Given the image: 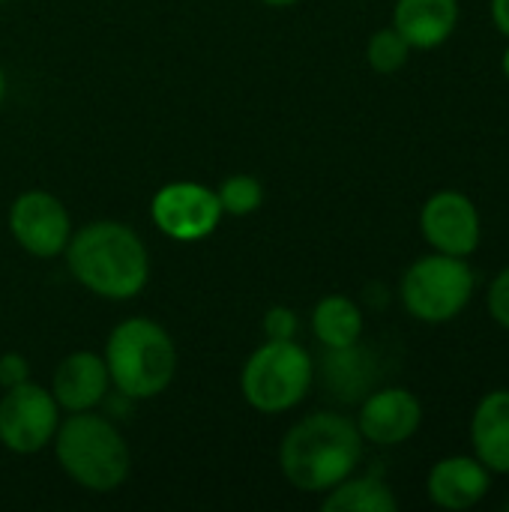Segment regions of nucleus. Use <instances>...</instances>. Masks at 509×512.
Listing matches in <instances>:
<instances>
[{
  "mask_svg": "<svg viewBox=\"0 0 509 512\" xmlns=\"http://www.w3.org/2000/svg\"><path fill=\"white\" fill-rule=\"evenodd\" d=\"M63 258L84 291L111 303L138 297L150 282V255L144 240L138 231L114 219H96L72 231Z\"/></svg>",
  "mask_w": 509,
  "mask_h": 512,
  "instance_id": "obj_1",
  "label": "nucleus"
},
{
  "mask_svg": "<svg viewBox=\"0 0 509 512\" xmlns=\"http://www.w3.org/2000/svg\"><path fill=\"white\" fill-rule=\"evenodd\" d=\"M363 435L354 420L318 411L297 420L279 444V471L303 495H324L357 471Z\"/></svg>",
  "mask_w": 509,
  "mask_h": 512,
  "instance_id": "obj_2",
  "label": "nucleus"
},
{
  "mask_svg": "<svg viewBox=\"0 0 509 512\" xmlns=\"http://www.w3.org/2000/svg\"><path fill=\"white\" fill-rule=\"evenodd\" d=\"M51 444L63 474L84 492L108 495L129 480V444L99 411H78L60 420Z\"/></svg>",
  "mask_w": 509,
  "mask_h": 512,
  "instance_id": "obj_3",
  "label": "nucleus"
},
{
  "mask_svg": "<svg viewBox=\"0 0 509 512\" xmlns=\"http://www.w3.org/2000/svg\"><path fill=\"white\" fill-rule=\"evenodd\" d=\"M105 366L111 387L132 402L162 396L177 375V345L153 318L120 321L105 342Z\"/></svg>",
  "mask_w": 509,
  "mask_h": 512,
  "instance_id": "obj_4",
  "label": "nucleus"
},
{
  "mask_svg": "<svg viewBox=\"0 0 509 512\" xmlns=\"http://www.w3.org/2000/svg\"><path fill=\"white\" fill-rule=\"evenodd\" d=\"M315 381L312 354L297 339L258 345L240 372V393L258 414H285L297 408Z\"/></svg>",
  "mask_w": 509,
  "mask_h": 512,
  "instance_id": "obj_5",
  "label": "nucleus"
},
{
  "mask_svg": "<svg viewBox=\"0 0 509 512\" xmlns=\"http://www.w3.org/2000/svg\"><path fill=\"white\" fill-rule=\"evenodd\" d=\"M474 294V270L465 258L432 252L417 258L402 276V306L423 324L453 321Z\"/></svg>",
  "mask_w": 509,
  "mask_h": 512,
  "instance_id": "obj_6",
  "label": "nucleus"
},
{
  "mask_svg": "<svg viewBox=\"0 0 509 512\" xmlns=\"http://www.w3.org/2000/svg\"><path fill=\"white\" fill-rule=\"evenodd\" d=\"M60 426V405L51 390L33 381L3 390L0 396V444L15 456H33L51 447Z\"/></svg>",
  "mask_w": 509,
  "mask_h": 512,
  "instance_id": "obj_7",
  "label": "nucleus"
},
{
  "mask_svg": "<svg viewBox=\"0 0 509 512\" xmlns=\"http://www.w3.org/2000/svg\"><path fill=\"white\" fill-rule=\"evenodd\" d=\"M222 207L216 189L195 183V180H174L165 183L150 201L153 225L177 243H198L216 234L222 222Z\"/></svg>",
  "mask_w": 509,
  "mask_h": 512,
  "instance_id": "obj_8",
  "label": "nucleus"
},
{
  "mask_svg": "<svg viewBox=\"0 0 509 512\" xmlns=\"http://www.w3.org/2000/svg\"><path fill=\"white\" fill-rule=\"evenodd\" d=\"M72 231L69 210L45 189H27L9 207V234L33 258L45 261L63 255Z\"/></svg>",
  "mask_w": 509,
  "mask_h": 512,
  "instance_id": "obj_9",
  "label": "nucleus"
},
{
  "mask_svg": "<svg viewBox=\"0 0 509 512\" xmlns=\"http://www.w3.org/2000/svg\"><path fill=\"white\" fill-rule=\"evenodd\" d=\"M420 231L435 252L468 258L477 252L483 225L474 201L465 192L441 189L420 210Z\"/></svg>",
  "mask_w": 509,
  "mask_h": 512,
  "instance_id": "obj_10",
  "label": "nucleus"
},
{
  "mask_svg": "<svg viewBox=\"0 0 509 512\" xmlns=\"http://www.w3.org/2000/svg\"><path fill=\"white\" fill-rule=\"evenodd\" d=\"M354 423L363 441L375 447H399L423 426V405L405 387H384L363 399Z\"/></svg>",
  "mask_w": 509,
  "mask_h": 512,
  "instance_id": "obj_11",
  "label": "nucleus"
},
{
  "mask_svg": "<svg viewBox=\"0 0 509 512\" xmlns=\"http://www.w3.org/2000/svg\"><path fill=\"white\" fill-rule=\"evenodd\" d=\"M111 390L105 357L96 351H72L60 360L51 378V396L66 414L96 411Z\"/></svg>",
  "mask_w": 509,
  "mask_h": 512,
  "instance_id": "obj_12",
  "label": "nucleus"
},
{
  "mask_svg": "<svg viewBox=\"0 0 509 512\" xmlns=\"http://www.w3.org/2000/svg\"><path fill=\"white\" fill-rule=\"evenodd\" d=\"M492 486V471L477 456H450L432 465L426 489L435 507L441 510H471L477 507Z\"/></svg>",
  "mask_w": 509,
  "mask_h": 512,
  "instance_id": "obj_13",
  "label": "nucleus"
},
{
  "mask_svg": "<svg viewBox=\"0 0 509 512\" xmlns=\"http://www.w3.org/2000/svg\"><path fill=\"white\" fill-rule=\"evenodd\" d=\"M459 24V0H396L393 27L411 48L432 51L444 45Z\"/></svg>",
  "mask_w": 509,
  "mask_h": 512,
  "instance_id": "obj_14",
  "label": "nucleus"
},
{
  "mask_svg": "<svg viewBox=\"0 0 509 512\" xmlns=\"http://www.w3.org/2000/svg\"><path fill=\"white\" fill-rule=\"evenodd\" d=\"M474 456L492 471L509 474V390L486 393L471 417Z\"/></svg>",
  "mask_w": 509,
  "mask_h": 512,
  "instance_id": "obj_15",
  "label": "nucleus"
},
{
  "mask_svg": "<svg viewBox=\"0 0 509 512\" xmlns=\"http://www.w3.org/2000/svg\"><path fill=\"white\" fill-rule=\"evenodd\" d=\"M312 333L327 351L351 348L363 336V309L345 294H327L312 309Z\"/></svg>",
  "mask_w": 509,
  "mask_h": 512,
  "instance_id": "obj_16",
  "label": "nucleus"
},
{
  "mask_svg": "<svg viewBox=\"0 0 509 512\" xmlns=\"http://www.w3.org/2000/svg\"><path fill=\"white\" fill-rule=\"evenodd\" d=\"M399 501L393 495V489L375 477H345L339 486H333L330 492H324L321 510L324 512H396Z\"/></svg>",
  "mask_w": 509,
  "mask_h": 512,
  "instance_id": "obj_17",
  "label": "nucleus"
},
{
  "mask_svg": "<svg viewBox=\"0 0 509 512\" xmlns=\"http://www.w3.org/2000/svg\"><path fill=\"white\" fill-rule=\"evenodd\" d=\"M366 366V354L360 351V342L351 348H339L330 351L327 357V381L336 390V396L342 393V399H357L363 396V390L372 381V372H363Z\"/></svg>",
  "mask_w": 509,
  "mask_h": 512,
  "instance_id": "obj_18",
  "label": "nucleus"
},
{
  "mask_svg": "<svg viewBox=\"0 0 509 512\" xmlns=\"http://www.w3.org/2000/svg\"><path fill=\"white\" fill-rule=\"evenodd\" d=\"M219 207L228 216H249L264 204V183L255 174H231L216 189Z\"/></svg>",
  "mask_w": 509,
  "mask_h": 512,
  "instance_id": "obj_19",
  "label": "nucleus"
},
{
  "mask_svg": "<svg viewBox=\"0 0 509 512\" xmlns=\"http://www.w3.org/2000/svg\"><path fill=\"white\" fill-rule=\"evenodd\" d=\"M408 57H411V45L405 42V36L396 27L375 30L366 42V60L381 75L399 72L408 63Z\"/></svg>",
  "mask_w": 509,
  "mask_h": 512,
  "instance_id": "obj_20",
  "label": "nucleus"
},
{
  "mask_svg": "<svg viewBox=\"0 0 509 512\" xmlns=\"http://www.w3.org/2000/svg\"><path fill=\"white\" fill-rule=\"evenodd\" d=\"M261 330H264V336L273 339V342L297 339V333H300V318H297V312L288 309V306H270V309L264 312Z\"/></svg>",
  "mask_w": 509,
  "mask_h": 512,
  "instance_id": "obj_21",
  "label": "nucleus"
},
{
  "mask_svg": "<svg viewBox=\"0 0 509 512\" xmlns=\"http://www.w3.org/2000/svg\"><path fill=\"white\" fill-rule=\"evenodd\" d=\"M489 315L495 318V324H501L504 330H509V267H504L495 282L489 285V297H486Z\"/></svg>",
  "mask_w": 509,
  "mask_h": 512,
  "instance_id": "obj_22",
  "label": "nucleus"
},
{
  "mask_svg": "<svg viewBox=\"0 0 509 512\" xmlns=\"http://www.w3.org/2000/svg\"><path fill=\"white\" fill-rule=\"evenodd\" d=\"M24 381H30V363H27V357L18 354V351L0 354V387L9 390V387H18Z\"/></svg>",
  "mask_w": 509,
  "mask_h": 512,
  "instance_id": "obj_23",
  "label": "nucleus"
},
{
  "mask_svg": "<svg viewBox=\"0 0 509 512\" xmlns=\"http://www.w3.org/2000/svg\"><path fill=\"white\" fill-rule=\"evenodd\" d=\"M492 21L509 39V0H492Z\"/></svg>",
  "mask_w": 509,
  "mask_h": 512,
  "instance_id": "obj_24",
  "label": "nucleus"
},
{
  "mask_svg": "<svg viewBox=\"0 0 509 512\" xmlns=\"http://www.w3.org/2000/svg\"><path fill=\"white\" fill-rule=\"evenodd\" d=\"M264 6H273V9H285V6H294V3H300V0H261Z\"/></svg>",
  "mask_w": 509,
  "mask_h": 512,
  "instance_id": "obj_25",
  "label": "nucleus"
},
{
  "mask_svg": "<svg viewBox=\"0 0 509 512\" xmlns=\"http://www.w3.org/2000/svg\"><path fill=\"white\" fill-rule=\"evenodd\" d=\"M3 99H6V75L0 69V105H3Z\"/></svg>",
  "mask_w": 509,
  "mask_h": 512,
  "instance_id": "obj_26",
  "label": "nucleus"
},
{
  "mask_svg": "<svg viewBox=\"0 0 509 512\" xmlns=\"http://www.w3.org/2000/svg\"><path fill=\"white\" fill-rule=\"evenodd\" d=\"M504 75H507V78H509V48H507V51H504Z\"/></svg>",
  "mask_w": 509,
  "mask_h": 512,
  "instance_id": "obj_27",
  "label": "nucleus"
},
{
  "mask_svg": "<svg viewBox=\"0 0 509 512\" xmlns=\"http://www.w3.org/2000/svg\"><path fill=\"white\" fill-rule=\"evenodd\" d=\"M0 3H12V0H0Z\"/></svg>",
  "mask_w": 509,
  "mask_h": 512,
  "instance_id": "obj_28",
  "label": "nucleus"
},
{
  "mask_svg": "<svg viewBox=\"0 0 509 512\" xmlns=\"http://www.w3.org/2000/svg\"><path fill=\"white\" fill-rule=\"evenodd\" d=\"M507 510H509V501H507Z\"/></svg>",
  "mask_w": 509,
  "mask_h": 512,
  "instance_id": "obj_29",
  "label": "nucleus"
}]
</instances>
